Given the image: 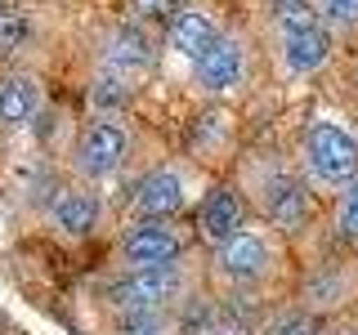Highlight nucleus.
Wrapping results in <instances>:
<instances>
[{
	"label": "nucleus",
	"mask_w": 358,
	"mask_h": 335,
	"mask_svg": "<svg viewBox=\"0 0 358 335\" xmlns=\"http://www.w3.org/2000/svg\"><path fill=\"white\" fill-rule=\"evenodd\" d=\"M188 273L179 264L171 268H126L117 282H108L103 299L121 318H148V313H166L175 299H184Z\"/></svg>",
	"instance_id": "f257e3e1"
},
{
	"label": "nucleus",
	"mask_w": 358,
	"mask_h": 335,
	"mask_svg": "<svg viewBox=\"0 0 358 335\" xmlns=\"http://www.w3.org/2000/svg\"><path fill=\"white\" fill-rule=\"evenodd\" d=\"M305 170L322 188H345L358 179V134L341 121H313L305 130Z\"/></svg>",
	"instance_id": "f03ea898"
},
{
	"label": "nucleus",
	"mask_w": 358,
	"mask_h": 335,
	"mask_svg": "<svg viewBox=\"0 0 358 335\" xmlns=\"http://www.w3.org/2000/svg\"><path fill=\"white\" fill-rule=\"evenodd\" d=\"M126 268H171L184 255V232L171 219H134L117 241Z\"/></svg>",
	"instance_id": "7ed1b4c3"
},
{
	"label": "nucleus",
	"mask_w": 358,
	"mask_h": 335,
	"mask_svg": "<svg viewBox=\"0 0 358 335\" xmlns=\"http://www.w3.org/2000/svg\"><path fill=\"white\" fill-rule=\"evenodd\" d=\"M126 152H130V139H126V130H121V121L99 117V121H90L81 130V139H76V170L85 179H94V184H103V179H112L126 165Z\"/></svg>",
	"instance_id": "20e7f679"
},
{
	"label": "nucleus",
	"mask_w": 358,
	"mask_h": 335,
	"mask_svg": "<svg viewBox=\"0 0 358 335\" xmlns=\"http://www.w3.org/2000/svg\"><path fill=\"white\" fill-rule=\"evenodd\" d=\"M130 206H134V219H175L179 210L188 206L184 170H175V165H157V170H148L139 184H134Z\"/></svg>",
	"instance_id": "39448f33"
},
{
	"label": "nucleus",
	"mask_w": 358,
	"mask_h": 335,
	"mask_svg": "<svg viewBox=\"0 0 358 335\" xmlns=\"http://www.w3.org/2000/svg\"><path fill=\"white\" fill-rule=\"evenodd\" d=\"M220 273L238 286H255L273 273V241L260 228H242L220 246Z\"/></svg>",
	"instance_id": "423d86ee"
},
{
	"label": "nucleus",
	"mask_w": 358,
	"mask_h": 335,
	"mask_svg": "<svg viewBox=\"0 0 358 335\" xmlns=\"http://www.w3.org/2000/svg\"><path fill=\"white\" fill-rule=\"evenodd\" d=\"M193 81H197V89H206V94H233V89L246 81V50H242V40L220 36L215 50H206L193 63Z\"/></svg>",
	"instance_id": "0eeeda50"
},
{
	"label": "nucleus",
	"mask_w": 358,
	"mask_h": 335,
	"mask_svg": "<svg viewBox=\"0 0 358 335\" xmlns=\"http://www.w3.org/2000/svg\"><path fill=\"white\" fill-rule=\"evenodd\" d=\"M220 36L224 31H220L215 14H210V9H197V5L179 9L171 18V27H166V45H171V54L184 59V63H197L206 50H215Z\"/></svg>",
	"instance_id": "6e6552de"
},
{
	"label": "nucleus",
	"mask_w": 358,
	"mask_h": 335,
	"mask_svg": "<svg viewBox=\"0 0 358 335\" xmlns=\"http://www.w3.org/2000/svg\"><path fill=\"white\" fill-rule=\"evenodd\" d=\"M327 59H331V31L322 22L278 36V63L287 76H313L318 67H327Z\"/></svg>",
	"instance_id": "1a4fd4ad"
},
{
	"label": "nucleus",
	"mask_w": 358,
	"mask_h": 335,
	"mask_svg": "<svg viewBox=\"0 0 358 335\" xmlns=\"http://www.w3.org/2000/svg\"><path fill=\"white\" fill-rule=\"evenodd\" d=\"M260 206H264V215L273 228H282V232H296L300 223L309 219V193L300 188V179H291V174H273L264 184V193H260Z\"/></svg>",
	"instance_id": "9d476101"
},
{
	"label": "nucleus",
	"mask_w": 358,
	"mask_h": 335,
	"mask_svg": "<svg viewBox=\"0 0 358 335\" xmlns=\"http://www.w3.org/2000/svg\"><path fill=\"white\" fill-rule=\"evenodd\" d=\"M242 219H246V206H242V197L233 193V188H215V193H206V201L197 206V232L206 241H215V246L238 237Z\"/></svg>",
	"instance_id": "9b49d317"
},
{
	"label": "nucleus",
	"mask_w": 358,
	"mask_h": 335,
	"mask_svg": "<svg viewBox=\"0 0 358 335\" xmlns=\"http://www.w3.org/2000/svg\"><path fill=\"white\" fill-rule=\"evenodd\" d=\"M50 223L63 237H90L99 228V197L85 188H59L50 197Z\"/></svg>",
	"instance_id": "f8f14e48"
},
{
	"label": "nucleus",
	"mask_w": 358,
	"mask_h": 335,
	"mask_svg": "<svg viewBox=\"0 0 358 335\" xmlns=\"http://www.w3.org/2000/svg\"><path fill=\"white\" fill-rule=\"evenodd\" d=\"M103 59L112 67V76H139L152 67V36L139 27V22H126L117 27L103 45Z\"/></svg>",
	"instance_id": "ddd939ff"
},
{
	"label": "nucleus",
	"mask_w": 358,
	"mask_h": 335,
	"mask_svg": "<svg viewBox=\"0 0 358 335\" xmlns=\"http://www.w3.org/2000/svg\"><path fill=\"white\" fill-rule=\"evenodd\" d=\"M41 103H45L41 81H31V76H5V81H0V130L31 126Z\"/></svg>",
	"instance_id": "4468645a"
},
{
	"label": "nucleus",
	"mask_w": 358,
	"mask_h": 335,
	"mask_svg": "<svg viewBox=\"0 0 358 335\" xmlns=\"http://www.w3.org/2000/svg\"><path fill=\"white\" fill-rule=\"evenodd\" d=\"M336 232L350 237V241H358V179L345 184L341 197H336Z\"/></svg>",
	"instance_id": "2eb2a0df"
},
{
	"label": "nucleus",
	"mask_w": 358,
	"mask_h": 335,
	"mask_svg": "<svg viewBox=\"0 0 358 335\" xmlns=\"http://www.w3.org/2000/svg\"><path fill=\"white\" fill-rule=\"evenodd\" d=\"M278 36H287V31H305L318 22V9H309V5H300V0H278Z\"/></svg>",
	"instance_id": "dca6fc26"
},
{
	"label": "nucleus",
	"mask_w": 358,
	"mask_h": 335,
	"mask_svg": "<svg viewBox=\"0 0 358 335\" xmlns=\"http://www.w3.org/2000/svg\"><path fill=\"white\" fill-rule=\"evenodd\" d=\"M179 9H184V0H130V18L139 27H148V22H166L171 27V18Z\"/></svg>",
	"instance_id": "f3484780"
},
{
	"label": "nucleus",
	"mask_w": 358,
	"mask_h": 335,
	"mask_svg": "<svg viewBox=\"0 0 358 335\" xmlns=\"http://www.w3.org/2000/svg\"><path fill=\"white\" fill-rule=\"evenodd\" d=\"M31 36V27H27V18L14 14V9H0V54H14L22 50Z\"/></svg>",
	"instance_id": "a211bd4d"
},
{
	"label": "nucleus",
	"mask_w": 358,
	"mask_h": 335,
	"mask_svg": "<svg viewBox=\"0 0 358 335\" xmlns=\"http://www.w3.org/2000/svg\"><path fill=\"white\" fill-rule=\"evenodd\" d=\"M322 27L327 31H350L358 27V0H322Z\"/></svg>",
	"instance_id": "6ab92c4d"
},
{
	"label": "nucleus",
	"mask_w": 358,
	"mask_h": 335,
	"mask_svg": "<svg viewBox=\"0 0 358 335\" xmlns=\"http://www.w3.org/2000/svg\"><path fill=\"white\" fill-rule=\"evenodd\" d=\"M268 335H322V327L313 313H287V318H278L268 327Z\"/></svg>",
	"instance_id": "aec40b11"
},
{
	"label": "nucleus",
	"mask_w": 358,
	"mask_h": 335,
	"mask_svg": "<svg viewBox=\"0 0 358 335\" xmlns=\"http://www.w3.org/2000/svg\"><path fill=\"white\" fill-rule=\"evenodd\" d=\"M162 331V313H148V318H126L121 322V335H157Z\"/></svg>",
	"instance_id": "412c9836"
},
{
	"label": "nucleus",
	"mask_w": 358,
	"mask_h": 335,
	"mask_svg": "<svg viewBox=\"0 0 358 335\" xmlns=\"http://www.w3.org/2000/svg\"><path fill=\"white\" fill-rule=\"evenodd\" d=\"M322 335H358V327H336V331H322Z\"/></svg>",
	"instance_id": "4be33fe9"
},
{
	"label": "nucleus",
	"mask_w": 358,
	"mask_h": 335,
	"mask_svg": "<svg viewBox=\"0 0 358 335\" xmlns=\"http://www.w3.org/2000/svg\"><path fill=\"white\" fill-rule=\"evenodd\" d=\"M300 5H309V9H322V0H300Z\"/></svg>",
	"instance_id": "5701e85b"
},
{
	"label": "nucleus",
	"mask_w": 358,
	"mask_h": 335,
	"mask_svg": "<svg viewBox=\"0 0 358 335\" xmlns=\"http://www.w3.org/2000/svg\"><path fill=\"white\" fill-rule=\"evenodd\" d=\"M215 335H238V331H215Z\"/></svg>",
	"instance_id": "b1692460"
}]
</instances>
